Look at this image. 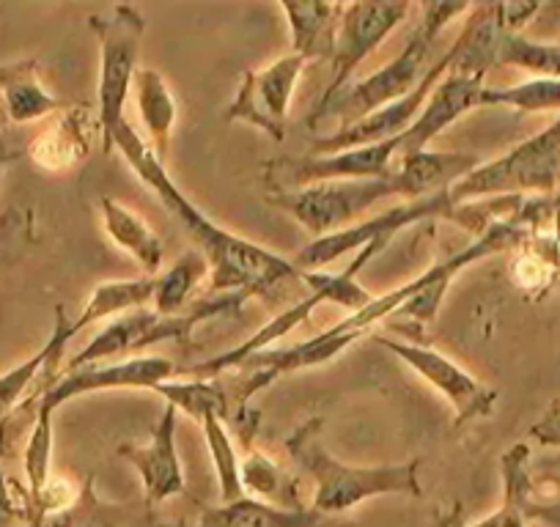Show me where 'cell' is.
<instances>
[{"label": "cell", "instance_id": "6da1fadb", "mask_svg": "<svg viewBox=\"0 0 560 527\" xmlns=\"http://www.w3.org/2000/svg\"><path fill=\"white\" fill-rule=\"evenodd\" d=\"M110 147H116L124 154V160L132 165L140 181L185 225V231L198 245V253L207 258L209 286H212L214 294H245L250 300L269 294L272 289H280L287 281H294V278H303L294 258L278 256V253L267 250L264 245H256V242L245 239V236L209 220L179 190V185L171 179L168 168L160 163L152 147L135 132L127 118L107 138V149Z\"/></svg>", "mask_w": 560, "mask_h": 527}, {"label": "cell", "instance_id": "7a4b0ae2", "mask_svg": "<svg viewBox=\"0 0 560 527\" xmlns=\"http://www.w3.org/2000/svg\"><path fill=\"white\" fill-rule=\"evenodd\" d=\"M470 9L472 7L467 3H423L418 28L409 36L404 50L390 63L371 72L369 78L343 85L327 102H316L311 116L305 118V127L314 132L325 127V121H338V129L352 127V124L369 118L371 113L382 110L390 102L418 89L432 69L429 58H432V45L438 42V36L448 28L451 20H456L459 14H470Z\"/></svg>", "mask_w": 560, "mask_h": 527}, {"label": "cell", "instance_id": "3957f363", "mask_svg": "<svg viewBox=\"0 0 560 527\" xmlns=\"http://www.w3.org/2000/svg\"><path fill=\"white\" fill-rule=\"evenodd\" d=\"M322 418H311L287 440V450L294 461L314 481V503L311 508L322 516L336 519L338 514L358 508L360 503L382 494H412L420 497V459L401 461V465L352 467L338 461L322 445Z\"/></svg>", "mask_w": 560, "mask_h": 527}, {"label": "cell", "instance_id": "277c9868", "mask_svg": "<svg viewBox=\"0 0 560 527\" xmlns=\"http://www.w3.org/2000/svg\"><path fill=\"white\" fill-rule=\"evenodd\" d=\"M387 242L390 239H376L371 242V245H365L341 272H303V283H308L311 292L303 303L292 305V308H287L280 316H275V319L269 321V325H264L256 336L242 341L240 347H234L231 352H223L218 354V358L203 360V363L187 368V379H214V376L229 374V371H234L242 360L253 358V354L258 352H267L275 341H280L283 336L298 330L303 321H308V316L314 314L319 305H341V308H349V314H354V311H360L363 305H369L371 300H374V294H369L360 286L358 272L363 270L365 264H369L376 253L385 250Z\"/></svg>", "mask_w": 560, "mask_h": 527}, {"label": "cell", "instance_id": "5b68a950", "mask_svg": "<svg viewBox=\"0 0 560 527\" xmlns=\"http://www.w3.org/2000/svg\"><path fill=\"white\" fill-rule=\"evenodd\" d=\"M245 303V294H214V297L192 303L185 314H158V311L140 308L132 311V314L116 316L85 343L83 352L69 360L63 371L91 363H107V360L118 358V354L147 352V349L165 341H185V338L192 336L198 325L220 319V316L240 314Z\"/></svg>", "mask_w": 560, "mask_h": 527}, {"label": "cell", "instance_id": "8992f818", "mask_svg": "<svg viewBox=\"0 0 560 527\" xmlns=\"http://www.w3.org/2000/svg\"><path fill=\"white\" fill-rule=\"evenodd\" d=\"M100 45V80H96V113L105 129V149L113 129L124 121V107L132 91L140 63V45L147 34V20L138 7H113L107 14L89 17Z\"/></svg>", "mask_w": 560, "mask_h": 527}, {"label": "cell", "instance_id": "52a82bcc", "mask_svg": "<svg viewBox=\"0 0 560 527\" xmlns=\"http://www.w3.org/2000/svg\"><path fill=\"white\" fill-rule=\"evenodd\" d=\"M560 185V121L520 143L503 157L481 163L470 176L451 187L456 207L462 201L483 196H525V192H552Z\"/></svg>", "mask_w": 560, "mask_h": 527}, {"label": "cell", "instance_id": "ba28073f", "mask_svg": "<svg viewBox=\"0 0 560 527\" xmlns=\"http://www.w3.org/2000/svg\"><path fill=\"white\" fill-rule=\"evenodd\" d=\"M390 196H396V190H393L390 176H385V179L322 181L303 190L267 192V203L292 214L314 239H322V236L352 229L371 207Z\"/></svg>", "mask_w": 560, "mask_h": 527}, {"label": "cell", "instance_id": "9c48e42d", "mask_svg": "<svg viewBox=\"0 0 560 527\" xmlns=\"http://www.w3.org/2000/svg\"><path fill=\"white\" fill-rule=\"evenodd\" d=\"M459 220V207L451 198V190L438 192V196L418 198V201L398 203V207L387 209V212L376 214V218H363L354 223L352 229H343L338 234L322 236V239L308 242L303 250L294 256L300 272H319L327 264L338 261L347 253L363 250L365 245L376 239H393L407 225L420 223V220Z\"/></svg>", "mask_w": 560, "mask_h": 527}, {"label": "cell", "instance_id": "30bf717a", "mask_svg": "<svg viewBox=\"0 0 560 527\" xmlns=\"http://www.w3.org/2000/svg\"><path fill=\"white\" fill-rule=\"evenodd\" d=\"M401 138L374 143V147L347 149L336 154H305V157H275L264 163V181L269 192L303 190L322 181L385 179L390 176L393 157L401 152Z\"/></svg>", "mask_w": 560, "mask_h": 527}, {"label": "cell", "instance_id": "8fae6325", "mask_svg": "<svg viewBox=\"0 0 560 527\" xmlns=\"http://www.w3.org/2000/svg\"><path fill=\"white\" fill-rule=\"evenodd\" d=\"M371 341L385 347L393 358H398L407 368H412L420 379L432 385L454 407L456 429L467 426V423L478 421V418H489L494 407H498V393L483 385L481 379H476L470 371L462 368L456 360H451L440 349L420 347V343L398 341V338L387 336H374Z\"/></svg>", "mask_w": 560, "mask_h": 527}, {"label": "cell", "instance_id": "7c38bea8", "mask_svg": "<svg viewBox=\"0 0 560 527\" xmlns=\"http://www.w3.org/2000/svg\"><path fill=\"white\" fill-rule=\"evenodd\" d=\"M308 61L300 56H283L264 69H247L236 89L234 102L225 107L229 121H245L275 143L287 141L289 107L294 89L303 78Z\"/></svg>", "mask_w": 560, "mask_h": 527}, {"label": "cell", "instance_id": "4fadbf2b", "mask_svg": "<svg viewBox=\"0 0 560 527\" xmlns=\"http://www.w3.org/2000/svg\"><path fill=\"white\" fill-rule=\"evenodd\" d=\"M176 374V365L160 354H138V358L118 360V363H91L80 368L63 371L52 382L50 390H45L36 399V410H45L56 415L69 401L102 390H158L163 382H171Z\"/></svg>", "mask_w": 560, "mask_h": 527}, {"label": "cell", "instance_id": "5bb4252c", "mask_svg": "<svg viewBox=\"0 0 560 527\" xmlns=\"http://www.w3.org/2000/svg\"><path fill=\"white\" fill-rule=\"evenodd\" d=\"M409 12H412L409 3H343L330 58L332 80L319 102H327L343 85L352 83V74L358 72L360 63L404 23Z\"/></svg>", "mask_w": 560, "mask_h": 527}, {"label": "cell", "instance_id": "9a60e30c", "mask_svg": "<svg viewBox=\"0 0 560 527\" xmlns=\"http://www.w3.org/2000/svg\"><path fill=\"white\" fill-rule=\"evenodd\" d=\"M448 63H451V52H445L438 63H432V69H429V74L423 78V83H420L418 89L409 91V94L401 96V99L390 102V105L382 107V110L371 113L369 118L352 124V127L336 129V132H330V136L316 138L308 154H336V152H347V149L374 147V143L404 136V132L415 124V118L420 116V110H423V105H427L434 85H438L440 78L448 72Z\"/></svg>", "mask_w": 560, "mask_h": 527}, {"label": "cell", "instance_id": "2e32d148", "mask_svg": "<svg viewBox=\"0 0 560 527\" xmlns=\"http://www.w3.org/2000/svg\"><path fill=\"white\" fill-rule=\"evenodd\" d=\"M176 423H179V412L176 407L165 405L147 445H118V456L135 467L143 483V503L152 508L187 492L185 470H182L179 448H176Z\"/></svg>", "mask_w": 560, "mask_h": 527}, {"label": "cell", "instance_id": "e0dca14e", "mask_svg": "<svg viewBox=\"0 0 560 527\" xmlns=\"http://www.w3.org/2000/svg\"><path fill=\"white\" fill-rule=\"evenodd\" d=\"M483 80L487 78L451 72L448 69V72L440 78V83L434 85L432 94H429L427 105H423L420 116L415 118L412 127L404 132L398 157H401V154H415L429 149V143L438 141L451 124H456L462 116H467L470 110L481 107Z\"/></svg>", "mask_w": 560, "mask_h": 527}, {"label": "cell", "instance_id": "ac0fdd59", "mask_svg": "<svg viewBox=\"0 0 560 527\" xmlns=\"http://www.w3.org/2000/svg\"><path fill=\"white\" fill-rule=\"evenodd\" d=\"M94 107H63L58 113L56 124L36 136L28 147V157L34 160L36 168L47 174H67L85 163L96 141H105L100 113H91Z\"/></svg>", "mask_w": 560, "mask_h": 527}, {"label": "cell", "instance_id": "d6986e66", "mask_svg": "<svg viewBox=\"0 0 560 527\" xmlns=\"http://www.w3.org/2000/svg\"><path fill=\"white\" fill-rule=\"evenodd\" d=\"M401 163L396 171H390V181L396 196L407 198V201H418V198L438 196V192L451 190L459 185L465 176L481 165L476 154L467 152H415L401 154Z\"/></svg>", "mask_w": 560, "mask_h": 527}, {"label": "cell", "instance_id": "ffe728a7", "mask_svg": "<svg viewBox=\"0 0 560 527\" xmlns=\"http://www.w3.org/2000/svg\"><path fill=\"white\" fill-rule=\"evenodd\" d=\"M72 319L67 316V311L58 305L56 308V325H52L50 338H47L45 347L36 354H31L28 360H23L20 365H14L12 371L0 376V429L9 426L14 418V410L25 407V396L34 385L47 387L45 376L61 371V354L67 349V343L72 341Z\"/></svg>", "mask_w": 560, "mask_h": 527}, {"label": "cell", "instance_id": "44dd1931", "mask_svg": "<svg viewBox=\"0 0 560 527\" xmlns=\"http://www.w3.org/2000/svg\"><path fill=\"white\" fill-rule=\"evenodd\" d=\"M45 527H185V525H168V522L158 519L152 505L143 503H110L96 494L94 476L85 478L80 483V494L67 511L52 514L45 522Z\"/></svg>", "mask_w": 560, "mask_h": 527}, {"label": "cell", "instance_id": "7402d4cb", "mask_svg": "<svg viewBox=\"0 0 560 527\" xmlns=\"http://www.w3.org/2000/svg\"><path fill=\"white\" fill-rule=\"evenodd\" d=\"M0 110L12 124H34L47 116H58L63 102L42 83L39 61L0 63Z\"/></svg>", "mask_w": 560, "mask_h": 527}, {"label": "cell", "instance_id": "603a6c76", "mask_svg": "<svg viewBox=\"0 0 560 527\" xmlns=\"http://www.w3.org/2000/svg\"><path fill=\"white\" fill-rule=\"evenodd\" d=\"M185 527H336V519L322 516L311 505L305 508H280L253 497L203 508L192 525Z\"/></svg>", "mask_w": 560, "mask_h": 527}, {"label": "cell", "instance_id": "cb8c5ba5", "mask_svg": "<svg viewBox=\"0 0 560 527\" xmlns=\"http://www.w3.org/2000/svg\"><path fill=\"white\" fill-rule=\"evenodd\" d=\"M341 9L343 3H311V0L280 3L292 36V56L305 58L308 63L330 61Z\"/></svg>", "mask_w": 560, "mask_h": 527}, {"label": "cell", "instance_id": "d4e9b609", "mask_svg": "<svg viewBox=\"0 0 560 527\" xmlns=\"http://www.w3.org/2000/svg\"><path fill=\"white\" fill-rule=\"evenodd\" d=\"M102 223H105L107 236L113 239V245L121 247L124 253L138 261V267L143 270V276H160L163 272L165 261V245L140 214H135L132 209L118 203L116 198H102Z\"/></svg>", "mask_w": 560, "mask_h": 527}, {"label": "cell", "instance_id": "484cf974", "mask_svg": "<svg viewBox=\"0 0 560 527\" xmlns=\"http://www.w3.org/2000/svg\"><path fill=\"white\" fill-rule=\"evenodd\" d=\"M135 102H138L140 121L147 127L149 138H152V152L158 154L160 163L165 165L171 154V132L176 127V116H179V107H176V96L171 91V85L165 83L163 74L152 67H140L135 74Z\"/></svg>", "mask_w": 560, "mask_h": 527}, {"label": "cell", "instance_id": "4316f807", "mask_svg": "<svg viewBox=\"0 0 560 527\" xmlns=\"http://www.w3.org/2000/svg\"><path fill=\"white\" fill-rule=\"evenodd\" d=\"M158 292V276H140L129 281H105L91 292L83 314L72 321V332L78 336L83 327L96 325V321H110L116 316L132 314V311L149 308Z\"/></svg>", "mask_w": 560, "mask_h": 527}, {"label": "cell", "instance_id": "83f0119b", "mask_svg": "<svg viewBox=\"0 0 560 527\" xmlns=\"http://www.w3.org/2000/svg\"><path fill=\"white\" fill-rule=\"evenodd\" d=\"M240 481L245 497L261 500V503L269 505H280V508H305L303 500H300L298 478L289 476L264 450L250 448L242 456Z\"/></svg>", "mask_w": 560, "mask_h": 527}, {"label": "cell", "instance_id": "f1b7e54d", "mask_svg": "<svg viewBox=\"0 0 560 527\" xmlns=\"http://www.w3.org/2000/svg\"><path fill=\"white\" fill-rule=\"evenodd\" d=\"M498 23V17H494ZM492 67H516L530 72L533 78H558L560 80V45H541L530 42L522 34L494 28L492 39Z\"/></svg>", "mask_w": 560, "mask_h": 527}, {"label": "cell", "instance_id": "f546056e", "mask_svg": "<svg viewBox=\"0 0 560 527\" xmlns=\"http://www.w3.org/2000/svg\"><path fill=\"white\" fill-rule=\"evenodd\" d=\"M207 276L209 264L198 250H190L182 258H176L168 270L158 276V292H154L152 311H158V314H185L190 308L192 294H196V289L201 286Z\"/></svg>", "mask_w": 560, "mask_h": 527}, {"label": "cell", "instance_id": "4dcf8cb0", "mask_svg": "<svg viewBox=\"0 0 560 527\" xmlns=\"http://www.w3.org/2000/svg\"><path fill=\"white\" fill-rule=\"evenodd\" d=\"M198 426H201L209 456H212L214 476H218V487H220V497H223V503H234V500L245 497V494H242V481H240L242 456H240V448L234 445V434H231L229 426H225L223 415L214 410L203 412V415L198 418Z\"/></svg>", "mask_w": 560, "mask_h": 527}, {"label": "cell", "instance_id": "1f68e13d", "mask_svg": "<svg viewBox=\"0 0 560 527\" xmlns=\"http://www.w3.org/2000/svg\"><path fill=\"white\" fill-rule=\"evenodd\" d=\"M481 107H509L516 113H549L560 110V80L530 78L525 83L489 89L483 85Z\"/></svg>", "mask_w": 560, "mask_h": 527}, {"label": "cell", "instance_id": "d6a6232c", "mask_svg": "<svg viewBox=\"0 0 560 527\" xmlns=\"http://www.w3.org/2000/svg\"><path fill=\"white\" fill-rule=\"evenodd\" d=\"M527 445H514L500 459L503 470V505L498 508L500 527H527Z\"/></svg>", "mask_w": 560, "mask_h": 527}, {"label": "cell", "instance_id": "836d02e7", "mask_svg": "<svg viewBox=\"0 0 560 527\" xmlns=\"http://www.w3.org/2000/svg\"><path fill=\"white\" fill-rule=\"evenodd\" d=\"M52 459V412L36 410L34 429H31L28 445H25V478H28V500L39 497L45 483L50 481Z\"/></svg>", "mask_w": 560, "mask_h": 527}, {"label": "cell", "instance_id": "e575fe53", "mask_svg": "<svg viewBox=\"0 0 560 527\" xmlns=\"http://www.w3.org/2000/svg\"><path fill=\"white\" fill-rule=\"evenodd\" d=\"M31 242H34L31 212L12 209L9 214H3V220H0V272L14 267L28 253Z\"/></svg>", "mask_w": 560, "mask_h": 527}, {"label": "cell", "instance_id": "d590c367", "mask_svg": "<svg viewBox=\"0 0 560 527\" xmlns=\"http://www.w3.org/2000/svg\"><path fill=\"white\" fill-rule=\"evenodd\" d=\"M7 434L0 437V527H14L20 519H25V514H28V489L14 487L7 478V472H3Z\"/></svg>", "mask_w": 560, "mask_h": 527}, {"label": "cell", "instance_id": "8d00e7d4", "mask_svg": "<svg viewBox=\"0 0 560 527\" xmlns=\"http://www.w3.org/2000/svg\"><path fill=\"white\" fill-rule=\"evenodd\" d=\"M530 437L541 445H560V405H555L536 426L530 429Z\"/></svg>", "mask_w": 560, "mask_h": 527}, {"label": "cell", "instance_id": "74e56055", "mask_svg": "<svg viewBox=\"0 0 560 527\" xmlns=\"http://www.w3.org/2000/svg\"><path fill=\"white\" fill-rule=\"evenodd\" d=\"M432 527H465V514H462V505H451V508L438 511Z\"/></svg>", "mask_w": 560, "mask_h": 527}, {"label": "cell", "instance_id": "f35d334b", "mask_svg": "<svg viewBox=\"0 0 560 527\" xmlns=\"http://www.w3.org/2000/svg\"><path fill=\"white\" fill-rule=\"evenodd\" d=\"M3 118H7V116H3V110H0V174H3V168H7L12 160L20 157V154L14 152V149L7 143V132H3Z\"/></svg>", "mask_w": 560, "mask_h": 527}, {"label": "cell", "instance_id": "ab89813d", "mask_svg": "<svg viewBox=\"0 0 560 527\" xmlns=\"http://www.w3.org/2000/svg\"><path fill=\"white\" fill-rule=\"evenodd\" d=\"M470 527H500V514H498V511H494V514H489L487 519L476 522V525H470Z\"/></svg>", "mask_w": 560, "mask_h": 527}, {"label": "cell", "instance_id": "60d3db41", "mask_svg": "<svg viewBox=\"0 0 560 527\" xmlns=\"http://www.w3.org/2000/svg\"><path fill=\"white\" fill-rule=\"evenodd\" d=\"M558 45H560V39H558Z\"/></svg>", "mask_w": 560, "mask_h": 527}]
</instances>
